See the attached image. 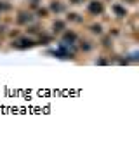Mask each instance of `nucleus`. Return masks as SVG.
<instances>
[{
  "label": "nucleus",
  "instance_id": "nucleus-1",
  "mask_svg": "<svg viewBox=\"0 0 139 153\" xmlns=\"http://www.w3.org/2000/svg\"><path fill=\"white\" fill-rule=\"evenodd\" d=\"M89 12H92V14H101L103 12V4L97 2V0L91 2V4H89Z\"/></svg>",
  "mask_w": 139,
  "mask_h": 153
},
{
  "label": "nucleus",
  "instance_id": "nucleus-2",
  "mask_svg": "<svg viewBox=\"0 0 139 153\" xmlns=\"http://www.w3.org/2000/svg\"><path fill=\"white\" fill-rule=\"evenodd\" d=\"M14 47H18V49H26V47H31V45H35L31 40H28V38H23V40H19V42H14L12 44Z\"/></svg>",
  "mask_w": 139,
  "mask_h": 153
},
{
  "label": "nucleus",
  "instance_id": "nucleus-3",
  "mask_svg": "<svg viewBox=\"0 0 139 153\" xmlns=\"http://www.w3.org/2000/svg\"><path fill=\"white\" fill-rule=\"evenodd\" d=\"M31 19H33V16H31L30 12H19L18 23H19V25H25V23H30Z\"/></svg>",
  "mask_w": 139,
  "mask_h": 153
},
{
  "label": "nucleus",
  "instance_id": "nucleus-4",
  "mask_svg": "<svg viewBox=\"0 0 139 153\" xmlns=\"http://www.w3.org/2000/svg\"><path fill=\"white\" fill-rule=\"evenodd\" d=\"M63 9H65V7H63L61 4H57V2H52V4H51V10H52V12H61Z\"/></svg>",
  "mask_w": 139,
  "mask_h": 153
},
{
  "label": "nucleus",
  "instance_id": "nucleus-5",
  "mask_svg": "<svg viewBox=\"0 0 139 153\" xmlns=\"http://www.w3.org/2000/svg\"><path fill=\"white\" fill-rule=\"evenodd\" d=\"M91 31H92L94 35H101L103 33V26L101 25H92V26H91Z\"/></svg>",
  "mask_w": 139,
  "mask_h": 153
},
{
  "label": "nucleus",
  "instance_id": "nucleus-6",
  "mask_svg": "<svg viewBox=\"0 0 139 153\" xmlns=\"http://www.w3.org/2000/svg\"><path fill=\"white\" fill-rule=\"evenodd\" d=\"M68 21H82V19L78 18L77 12H70V14H68Z\"/></svg>",
  "mask_w": 139,
  "mask_h": 153
},
{
  "label": "nucleus",
  "instance_id": "nucleus-7",
  "mask_svg": "<svg viewBox=\"0 0 139 153\" xmlns=\"http://www.w3.org/2000/svg\"><path fill=\"white\" fill-rule=\"evenodd\" d=\"M63 28H65V23H63V21H57V23H54V31H61Z\"/></svg>",
  "mask_w": 139,
  "mask_h": 153
},
{
  "label": "nucleus",
  "instance_id": "nucleus-8",
  "mask_svg": "<svg viewBox=\"0 0 139 153\" xmlns=\"http://www.w3.org/2000/svg\"><path fill=\"white\" fill-rule=\"evenodd\" d=\"M113 9H115V12H117V14H120V16H125V14H127V12L122 9L120 5H113Z\"/></svg>",
  "mask_w": 139,
  "mask_h": 153
},
{
  "label": "nucleus",
  "instance_id": "nucleus-9",
  "mask_svg": "<svg viewBox=\"0 0 139 153\" xmlns=\"http://www.w3.org/2000/svg\"><path fill=\"white\" fill-rule=\"evenodd\" d=\"M7 9H10L9 4H0V10H7Z\"/></svg>",
  "mask_w": 139,
  "mask_h": 153
},
{
  "label": "nucleus",
  "instance_id": "nucleus-10",
  "mask_svg": "<svg viewBox=\"0 0 139 153\" xmlns=\"http://www.w3.org/2000/svg\"><path fill=\"white\" fill-rule=\"evenodd\" d=\"M38 14H40V18H47V10H45V9L38 10Z\"/></svg>",
  "mask_w": 139,
  "mask_h": 153
},
{
  "label": "nucleus",
  "instance_id": "nucleus-11",
  "mask_svg": "<svg viewBox=\"0 0 139 153\" xmlns=\"http://www.w3.org/2000/svg\"><path fill=\"white\" fill-rule=\"evenodd\" d=\"M37 31H38L37 26H31V28H30V33H37Z\"/></svg>",
  "mask_w": 139,
  "mask_h": 153
},
{
  "label": "nucleus",
  "instance_id": "nucleus-12",
  "mask_svg": "<svg viewBox=\"0 0 139 153\" xmlns=\"http://www.w3.org/2000/svg\"><path fill=\"white\" fill-rule=\"evenodd\" d=\"M82 0H71V4H80Z\"/></svg>",
  "mask_w": 139,
  "mask_h": 153
}]
</instances>
